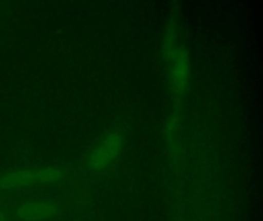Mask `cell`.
<instances>
[{"mask_svg": "<svg viewBox=\"0 0 263 221\" xmlns=\"http://www.w3.org/2000/svg\"><path fill=\"white\" fill-rule=\"evenodd\" d=\"M162 55L168 72L170 89L173 97L177 100L188 91L191 80V58L186 46L182 42L180 25L176 17H173L166 25L162 43Z\"/></svg>", "mask_w": 263, "mask_h": 221, "instance_id": "1", "label": "cell"}, {"mask_svg": "<svg viewBox=\"0 0 263 221\" xmlns=\"http://www.w3.org/2000/svg\"><path fill=\"white\" fill-rule=\"evenodd\" d=\"M125 145V137L120 131L106 132L91 149L88 155V168L94 172L108 169L116 160H119Z\"/></svg>", "mask_w": 263, "mask_h": 221, "instance_id": "2", "label": "cell"}, {"mask_svg": "<svg viewBox=\"0 0 263 221\" xmlns=\"http://www.w3.org/2000/svg\"><path fill=\"white\" fill-rule=\"evenodd\" d=\"M57 214V206L49 202L32 200L26 202L17 209V217L23 221H46Z\"/></svg>", "mask_w": 263, "mask_h": 221, "instance_id": "3", "label": "cell"}, {"mask_svg": "<svg viewBox=\"0 0 263 221\" xmlns=\"http://www.w3.org/2000/svg\"><path fill=\"white\" fill-rule=\"evenodd\" d=\"M35 185H39L35 169H18V171H12L0 177L2 191H18V189L35 186Z\"/></svg>", "mask_w": 263, "mask_h": 221, "instance_id": "4", "label": "cell"}, {"mask_svg": "<svg viewBox=\"0 0 263 221\" xmlns=\"http://www.w3.org/2000/svg\"><path fill=\"white\" fill-rule=\"evenodd\" d=\"M63 178V171L59 168H42L37 169V180L42 185L57 183Z\"/></svg>", "mask_w": 263, "mask_h": 221, "instance_id": "5", "label": "cell"}, {"mask_svg": "<svg viewBox=\"0 0 263 221\" xmlns=\"http://www.w3.org/2000/svg\"><path fill=\"white\" fill-rule=\"evenodd\" d=\"M0 221H5V215H3V212L0 211Z\"/></svg>", "mask_w": 263, "mask_h": 221, "instance_id": "6", "label": "cell"}]
</instances>
